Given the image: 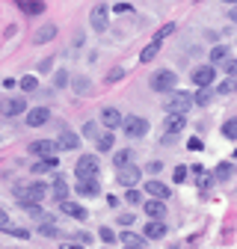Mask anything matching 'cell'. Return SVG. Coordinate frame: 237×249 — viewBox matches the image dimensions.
<instances>
[{
    "instance_id": "74e56055",
    "label": "cell",
    "mask_w": 237,
    "mask_h": 249,
    "mask_svg": "<svg viewBox=\"0 0 237 249\" xmlns=\"http://www.w3.org/2000/svg\"><path fill=\"white\" fill-rule=\"evenodd\" d=\"M187 175H190V169H187V166H175V172H172V181L184 184V181H187Z\"/></svg>"
},
{
    "instance_id": "f1b7e54d",
    "label": "cell",
    "mask_w": 237,
    "mask_h": 249,
    "mask_svg": "<svg viewBox=\"0 0 237 249\" xmlns=\"http://www.w3.org/2000/svg\"><path fill=\"white\" fill-rule=\"evenodd\" d=\"M222 137L237 142V116H231V119H225V122H222Z\"/></svg>"
},
{
    "instance_id": "b9f144b4",
    "label": "cell",
    "mask_w": 237,
    "mask_h": 249,
    "mask_svg": "<svg viewBox=\"0 0 237 249\" xmlns=\"http://www.w3.org/2000/svg\"><path fill=\"white\" fill-rule=\"evenodd\" d=\"M134 220H136V216H134L131 211H125V213H118V226H134Z\"/></svg>"
},
{
    "instance_id": "2e32d148",
    "label": "cell",
    "mask_w": 237,
    "mask_h": 249,
    "mask_svg": "<svg viewBox=\"0 0 237 249\" xmlns=\"http://www.w3.org/2000/svg\"><path fill=\"white\" fill-rule=\"evenodd\" d=\"M145 234H136V231H118V243H122V246H128V249H142L145 246Z\"/></svg>"
},
{
    "instance_id": "ab89813d",
    "label": "cell",
    "mask_w": 237,
    "mask_h": 249,
    "mask_svg": "<svg viewBox=\"0 0 237 249\" xmlns=\"http://www.w3.org/2000/svg\"><path fill=\"white\" fill-rule=\"evenodd\" d=\"M66 83H68V71H56V77H53V86H56V89H63Z\"/></svg>"
},
{
    "instance_id": "f35d334b",
    "label": "cell",
    "mask_w": 237,
    "mask_h": 249,
    "mask_svg": "<svg viewBox=\"0 0 237 249\" xmlns=\"http://www.w3.org/2000/svg\"><path fill=\"white\" fill-rule=\"evenodd\" d=\"M125 199H128V205H139V202H142V193L134 190V187H128V196H125Z\"/></svg>"
},
{
    "instance_id": "d6a6232c",
    "label": "cell",
    "mask_w": 237,
    "mask_h": 249,
    "mask_svg": "<svg viewBox=\"0 0 237 249\" xmlns=\"http://www.w3.org/2000/svg\"><path fill=\"white\" fill-rule=\"evenodd\" d=\"M225 59H228V48H225V45H217V48L211 51V62L217 66V62H225Z\"/></svg>"
},
{
    "instance_id": "44dd1931",
    "label": "cell",
    "mask_w": 237,
    "mask_h": 249,
    "mask_svg": "<svg viewBox=\"0 0 237 249\" xmlns=\"http://www.w3.org/2000/svg\"><path fill=\"white\" fill-rule=\"evenodd\" d=\"M214 95H217L214 86H199V92L193 95V104H196V107H207V104L214 101Z\"/></svg>"
},
{
    "instance_id": "3957f363",
    "label": "cell",
    "mask_w": 237,
    "mask_h": 249,
    "mask_svg": "<svg viewBox=\"0 0 237 249\" xmlns=\"http://www.w3.org/2000/svg\"><path fill=\"white\" fill-rule=\"evenodd\" d=\"M166 104H163V110L166 113H184L187 116V110L193 107V95L190 92H178V89H172V92H166Z\"/></svg>"
},
{
    "instance_id": "4dcf8cb0",
    "label": "cell",
    "mask_w": 237,
    "mask_h": 249,
    "mask_svg": "<svg viewBox=\"0 0 237 249\" xmlns=\"http://www.w3.org/2000/svg\"><path fill=\"white\" fill-rule=\"evenodd\" d=\"M74 92L77 95H89V92H92V80L89 77H74Z\"/></svg>"
},
{
    "instance_id": "6da1fadb",
    "label": "cell",
    "mask_w": 237,
    "mask_h": 249,
    "mask_svg": "<svg viewBox=\"0 0 237 249\" xmlns=\"http://www.w3.org/2000/svg\"><path fill=\"white\" fill-rule=\"evenodd\" d=\"M15 196H18V205L21 208H27V205H42L45 196H48V184H42V181L24 184V187H18V190H15Z\"/></svg>"
},
{
    "instance_id": "ffe728a7",
    "label": "cell",
    "mask_w": 237,
    "mask_h": 249,
    "mask_svg": "<svg viewBox=\"0 0 237 249\" xmlns=\"http://www.w3.org/2000/svg\"><path fill=\"white\" fill-rule=\"evenodd\" d=\"M15 3H18V9L24 15H45V3H42V0H15Z\"/></svg>"
},
{
    "instance_id": "5b68a950",
    "label": "cell",
    "mask_w": 237,
    "mask_h": 249,
    "mask_svg": "<svg viewBox=\"0 0 237 249\" xmlns=\"http://www.w3.org/2000/svg\"><path fill=\"white\" fill-rule=\"evenodd\" d=\"M122 131H125V137L139 140V137L148 134V119L145 116H125L122 119Z\"/></svg>"
},
{
    "instance_id": "f546056e",
    "label": "cell",
    "mask_w": 237,
    "mask_h": 249,
    "mask_svg": "<svg viewBox=\"0 0 237 249\" xmlns=\"http://www.w3.org/2000/svg\"><path fill=\"white\" fill-rule=\"evenodd\" d=\"M39 234H42V237H56V234H59V231H56V223L51 220V216L39 223Z\"/></svg>"
},
{
    "instance_id": "4fadbf2b",
    "label": "cell",
    "mask_w": 237,
    "mask_h": 249,
    "mask_svg": "<svg viewBox=\"0 0 237 249\" xmlns=\"http://www.w3.org/2000/svg\"><path fill=\"white\" fill-rule=\"evenodd\" d=\"M59 211H63L66 216H71V220H86V216H89V211L83 208V205H77V202H71V199H63V202H59Z\"/></svg>"
},
{
    "instance_id": "ac0fdd59",
    "label": "cell",
    "mask_w": 237,
    "mask_h": 249,
    "mask_svg": "<svg viewBox=\"0 0 237 249\" xmlns=\"http://www.w3.org/2000/svg\"><path fill=\"white\" fill-rule=\"evenodd\" d=\"M107 15H110V9L107 6H95L92 9V15H89V24H92V30H107Z\"/></svg>"
},
{
    "instance_id": "52a82bcc",
    "label": "cell",
    "mask_w": 237,
    "mask_h": 249,
    "mask_svg": "<svg viewBox=\"0 0 237 249\" xmlns=\"http://www.w3.org/2000/svg\"><path fill=\"white\" fill-rule=\"evenodd\" d=\"M116 181L122 187H136L142 181V169L134 166V163H125V166H116Z\"/></svg>"
},
{
    "instance_id": "9c48e42d",
    "label": "cell",
    "mask_w": 237,
    "mask_h": 249,
    "mask_svg": "<svg viewBox=\"0 0 237 249\" xmlns=\"http://www.w3.org/2000/svg\"><path fill=\"white\" fill-rule=\"evenodd\" d=\"M190 80H193V86H214V80H217L214 62H211V66H196L193 74H190Z\"/></svg>"
},
{
    "instance_id": "f5cc1de1",
    "label": "cell",
    "mask_w": 237,
    "mask_h": 249,
    "mask_svg": "<svg viewBox=\"0 0 237 249\" xmlns=\"http://www.w3.org/2000/svg\"><path fill=\"white\" fill-rule=\"evenodd\" d=\"M231 92H234V95H237V77L231 80Z\"/></svg>"
},
{
    "instance_id": "cb8c5ba5",
    "label": "cell",
    "mask_w": 237,
    "mask_h": 249,
    "mask_svg": "<svg viewBox=\"0 0 237 249\" xmlns=\"http://www.w3.org/2000/svg\"><path fill=\"white\" fill-rule=\"evenodd\" d=\"M160 45H163V39H157V36H154L152 42H148V45L142 48V53H139V62H152V59L160 53Z\"/></svg>"
},
{
    "instance_id": "7402d4cb",
    "label": "cell",
    "mask_w": 237,
    "mask_h": 249,
    "mask_svg": "<svg viewBox=\"0 0 237 249\" xmlns=\"http://www.w3.org/2000/svg\"><path fill=\"white\" fill-rule=\"evenodd\" d=\"M145 193H148V196H157V199H169V187H166L163 181L152 178V181H145Z\"/></svg>"
},
{
    "instance_id": "836d02e7",
    "label": "cell",
    "mask_w": 237,
    "mask_h": 249,
    "mask_svg": "<svg viewBox=\"0 0 237 249\" xmlns=\"http://www.w3.org/2000/svg\"><path fill=\"white\" fill-rule=\"evenodd\" d=\"M98 237H101V240H104L107 246H113V243L118 240V237H116V231H113L110 226H101V229H98Z\"/></svg>"
},
{
    "instance_id": "ee69618b",
    "label": "cell",
    "mask_w": 237,
    "mask_h": 249,
    "mask_svg": "<svg viewBox=\"0 0 237 249\" xmlns=\"http://www.w3.org/2000/svg\"><path fill=\"white\" fill-rule=\"evenodd\" d=\"M217 95H231V80H222L217 86Z\"/></svg>"
},
{
    "instance_id": "4316f807",
    "label": "cell",
    "mask_w": 237,
    "mask_h": 249,
    "mask_svg": "<svg viewBox=\"0 0 237 249\" xmlns=\"http://www.w3.org/2000/svg\"><path fill=\"white\" fill-rule=\"evenodd\" d=\"M234 175V166L228 163V160H222V163H217V169H214V181H228Z\"/></svg>"
},
{
    "instance_id": "8d00e7d4",
    "label": "cell",
    "mask_w": 237,
    "mask_h": 249,
    "mask_svg": "<svg viewBox=\"0 0 237 249\" xmlns=\"http://www.w3.org/2000/svg\"><path fill=\"white\" fill-rule=\"evenodd\" d=\"M6 234H12V237H24V240H27V237H30V231H27V229H24V226H12V223H9V226H6Z\"/></svg>"
},
{
    "instance_id": "8fae6325",
    "label": "cell",
    "mask_w": 237,
    "mask_h": 249,
    "mask_svg": "<svg viewBox=\"0 0 237 249\" xmlns=\"http://www.w3.org/2000/svg\"><path fill=\"white\" fill-rule=\"evenodd\" d=\"M48 119H51V110H48V107H33V110L27 107V113H24L27 128H42V124H45Z\"/></svg>"
},
{
    "instance_id": "db71d44e",
    "label": "cell",
    "mask_w": 237,
    "mask_h": 249,
    "mask_svg": "<svg viewBox=\"0 0 237 249\" xmlns=\"http://www.w3.org/2000/svg\"><path fill=\"white\" fill-rule=\"evenodd\" d=\"M222 3H228V6H234V3H237V0H222Z\"/></svg>"
},
{
    "instance_id": "f907efd6",
    "label": "cell",
    "mask_w": 237,
    "mask_h": 249,
    "mask_svg": "<svg viewBox=\"0 0 237 249\" xmlns=\"http://www.w3.org/2000/svg\"><path fill=\"white\" fill-rule=\"evenodd\" d=\"M116 12H118V15H131L134 9H131V6H116Z\"/></svg>"
},
{
    "instance_id": "30bf717a",
    "label": "cell",
    "mask_w": 237,
    "mask_h": 249,
    "mask_svg": "<svg viewBox=\"0 0 237 249\" xmlns=\"http://www.w3.org/2000/svg\"><path fill=\"white\" fill-rule=\"evenodd\" d=\"M27 110V101L24 98H0V116H6V119H15Z\"/></svg>"
},
{
    "instance_id": "681fc988",
    "label": "cell",
    "mask_w": 237,
    "mask_h": 249,
    "mask_svg": "<svg viewBox=\"0 0 237 249\" xmlns=\"http://www.w3.org/2000/svg\"><path fill=\"white\" fill-rule=\"evenodd\" d=\"M74 240H77V243H92V237H89V234H86V231H80V234H77V237H74Z\"/></svg>"
},
{
    "instance_id": "bcb514c9",
    "label": "cell",
    "mask_w": 237,
    "mask_h": 249,
    "mask_svg": "<svg viewBox=\"0 0 237 249\" xmlns=\"http://www.w3.org/2000/svg\"><path fill=\"white\" fill-rule=\"evenodd\" d=\"M6 226H9V213L0 208V231H6Z\"/></svg>"
},
{
    "instance_id": "d6986e66",
    "label": "cell",
    "mask_w": 237,
    "mask_h": 249,
    "mask_svg": "<svg viewBox=\"0 0 237 249\" xmlns=\"http://www.w3.org/2000/svg\"><path fill=\"white\" fill-rule=\"evenodd\" d=\"M56 163H59V158H53V154H48V158H42V160H36L33 166H30V172H33V175H45V172L56 169Z\"/></svg>"
},
{
    "instance_id": "484cf974",
    "label": "cell",
    "mask_w": 237,
    "mask_h": 249,
    "mask_svg": "<svg viewBox=\"0 0 237 249\" xmlns=\"http://www.w3.org/2000/svg\"><path fill=\"white\" fill-rule=\"evenodd\" d=\"M56 142H59V148H63V151H74L80 145V137L74 131H63V137H59Z\"/></svg>"
},
{
    "instance_id": "603a6c76",
    "label": "cell",
    "mask_w": 237,
    "mask_h": 249,
    "mask_svg": "<svg viewBox=\"0 0 237 249\" xmlns=\"http://www.w3.org/2000/svg\"><path fill=\"white\" fill-rule=\"evenodd\" d=\"M56 202H63V199H68V181L66 178H53V184H51V190H48Z\"/></svg>"
},
{
    "instance_id": "f6af8a7d",
    "label": "cell",
    "mask_w": 237,
    "mask_h": 249,
    "mask_svg": "<svg viewBox=\"0 0 237 249\" xmlns=\"http://www.w3.org/2000/svg\"><path fill=\"white\" fill-rule=\"evenodd\" d=\"M51 69H53V59H42L39 62V74H48Z\"/></svg>"
},
{
    "instance_id": "277c9868",
    "label": "cell",
    "mask_w": 237,
    "mask_h": 249,
    "mask_svg": "<svg viewBox=\"0 0 237 249\" xmlns=\"http://www.w3.org/2000/svg\"><path fill=\"white\" fill-rule=\"evenodd\" d=\"M148 86H152L154 92H172L178 86V74L172 69H157L152 74V80H148Z\"/></svg>"
},
{
    "instance_id": "5bb4252c",
    "label": "cell",
    "mask_w": 237,
    "mask_h": 249,
    "mask_svg": "<svg viewBox=\"0 0 237 249\" xmlns=\"http://www.w3.org/2000/svg\"><path fill=\"white\" fill-rule=\"evenodd\" d=\"M142 234L148 240H160V237H166V223L163 220H152V216H148V223L142 226Z\"/></svg>"
},
{
    "instance_id": "8992f818",
    "label": "cell",
    "mask_w": 237,
    "mask_h": 249,
    "mask_svg": "<svg viewBox=\"0 0 237 249\" xmlns=\"http://www.w3.org/2000/svg\"><path fill=\"white\" fill-rule=\"evenodd\" d=\"M98 172H101V163H98L95 154H83V158H77V163H74V175L77 178H95Z\"/></svg>"
},
{
    "instance_id": "e0dca14e",
    "label": "cell",
    "mask_w": 237,
    "mask_h": 249,
    "mask_svg": "<svg viewBox=\"0 0 237 249\" xmlns=\"http://www.w3.org/2000/svg\"><path fill=\"white\" fill-rule=\"evenodd\" d=\"M77 193L80 196H98L101 193V184H98V175L95 178H77Z\"/></svg>"
},
{
    "instance_id": "ba28073f",
    "label": "cell",
    "mask_w": 237,
    "mask_h": 249,
    "mask_svg": "<svg viewBox=\"0 0 237 249\" xmlns=\"http://www.w3.org/2000/svg\"><path fill=\"white\" fill-rule=\"evenodd\" d=\"M56 151H59L56 140H33L27 145V154H33V158H48V154H56Z\"/></svg>"
},
{
    "instance_id": "e575fe53",
    "label": "cell",
    "mask_w": 237,
    "mask_h": 249,
    "mask_svg": "<svg viewBox=\"0 0 237 249\" xmlns=\"http://www.w3.org/2000/svg\"><path fill=\"white\" fill-rule=\"evenodd\" d=\"M18 86H21L24 92H36V89H39V83H36V77H33V74H27V77H21V83H18Z\"/></svg>"
},
{
    "instance_id": "1f68e13d",
    "label": "cell",
    "mask_w": 237,
    "mask_h": 249,
    "mask_svg": "<svg viewBox=\"0 0 237 249\" xmlns=\"http://www.w3.org/2000/svg\"><path fill=\"white\" fill-rule=\"evenodd\" d=\"M131 160H134V151H131V148H118L116 158H113L116 166H125V163H131Z\"/></svg>"
},
{
    "instance_id": "c3c4849f",
    "label": "cell",
    "mask_w": 237,
    "mask_h": 249,
    "mask_svg": "<svg viewBox=\"0 0 237 249\" xmlns=\"http://www.w3.org/2000/svg\"><path fill=\"white\" fill-rule=\"evenodd\" d=\"M145 169H148V172H160V169H163V163H160V160H152Z\"/></svg>"
},
{
    "instance_id": "83f0119b",
    "label": "cell",
    "mask_w": 237,
    "mask_h": 249,
    "mask_svg": "<svg viewBox=\"0 0 237 249\" xmlns=\"http://www.w3.org/2000/svg\"><path fill=\"white\" fill-rule=\"evenodd\" d=\"M113 145H116V134H98L95 137V148L98 151H110Z\"/></svg>"
},
{
    "instance_id": "d590c367",
    "label": "cell",
    "mask_w": 237,
    "mask_h": 249,
    "mask_svg": "<svg viewBox=\"0 0 237 249\" xmlns=\"http://www.w3.org/2000/svg\"><path fill=\"white\" fill-rule=\"evenodd\" d=\"M98 134H101V128H98L95 122H86V124H83V137H86V140H95Z\"/></svg>"
},
{
    "instance_id": "d4e9b609",
    "label": "cell",
    "mask_w": 237,
    "mask_h": 249,
    "mask_svg": "<svg viewBox=\"0 0 237 249\" xmlns=\"http://www.w3.org/2000/svg\"><path fill=\"white\" fill-rule=\"evenodd\" d=\"M53 36H56V24H45V27H39V30H36L33 42H36V45H48Z\"/></svg>"
},
{
    "instance_id": "11a10c76",
    "label": "cell",
    "mask_w": 237,
    "mask_h": 249,
    "mask_svg": "<svg viewBox=\"0 0 237 249\" xmlns=\"http://www.w3.org/2000/svg\"><path fill=\"white\" fill-rule=\"evenodd\" d=\"M234 175H237V169H234Z\"/></svg>"
},
{
    "instance_id": "7dc6e473",
    "label": "cell",
    "mask_w": 237,
    "mask_h": 249,
    "mask_svg": "<svg viewBox=\"0 0 237 249\" xmlns=\"http://www.w3.org/2000/svg\"><path fill=\"white\" fill-rule=\"evenodd\" d=\"M172 33H175V24H166L160 33H157V39H166V36H172Z\"/></svg>"
},
{
    "instance_id": "9a60e30c",
    "label": "cell",
    "mask_w": 237,
    "mask_h": 249,
    "mask_svg": "<svg viewBox=\"0 0 237 249\" xmlns=\"http://www.w3.org/2000/svg\"><path fill=\"white\" fill-rule=\"evenodd\" d=\"M122 110H116V107H104L101 110V124H104V128H110V131H116L118 128V124H122Z\"/></svg>"
},
{
    "instance_id": "816d5d0a",
    "label": "cell",
    "mask_w": 237,
    "mask_h": 249,
    "mask_svg": "<svg viewBox=\"0 0 237 249\" xmlns=\"http://www.w3.org/2000/svg\"><path fill=\"white\" fill-rule=\"evenodd\" d=\"M228 18H231V21H234V24H237V3H234V6H231V9H228Z\"/></svg>"
},
{
    "instance_id": "60d3db41",
    "label": "cell",
    "mask_w": 237,
    "mask_h": 249,
    "mask_svg": "<svg viewBox=\"0 0 237 249\" xmlns=\"http://www.w3.org/2000/svg\"><path fill=\"white\" fill-rule=\"evenodd\" d=\"M222 66H225V74H231V77H237V59H231V56H228V59L222 62Z\"/></svg>"
},
{
    "instance_id": "7a4b0ae2",
    "label": "cell",
    "mask_w": 237,
    "mask_h": 249,
    "mask_svg": "<svg viewBox=\"0 0 237 249\" xmlns=\"http://www.w3.org/2000/svg\"><path fill=\"white\" fill-rule=\"evenodd\" d=\"M187 128V116L184 113H166V122H163V145L166 142H175L178 134Z\"/></svg>"
},
{
    "instance_id": "7c38bea8",
    "label": "cell",
    "mask_w": 237,
    "mask_h": 249,
    "mask_svg": "<svg viewBox=\"0 0 237 249\" xmlns=\"http://www.w3.org/2000/svg\"><path fill=\"white\" fill-rule=\"evenodd\" d=\"M142 211H145V216H152V220H163L166 216V199L152 196L148 202H142Z\"/></svg>"
},
{
    "instance_id": "7bdbcfd3",
    "label": "cell",
    "mask_w": 237,
    "mask_h": 249,
    "mask_svg": "<svg viewBox=\"0 0 237 249\" xmlns=\"http://www.w3.org/2000/svg\"><path fill=\"white\" fill-rule=\"evenodd\" d=\"M122 77H125V69H113L107 74V83H116V80H122Z\"/></svg>"
}]
</instances>
